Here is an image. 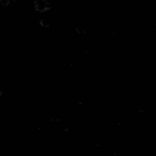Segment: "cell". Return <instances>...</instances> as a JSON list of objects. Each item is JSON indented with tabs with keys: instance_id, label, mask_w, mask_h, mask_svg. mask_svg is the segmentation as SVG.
<instances>
[{
	"instance_id": "obj_1",
	"label": "cell",
	"mask_w": 156,
	"mask_h": 156,
	"mask_svg": "<svg viewBox=\"0 0 156 156\" xmlns=\"http://www.w3.org/2000/svg\"><path fill=\"white\" fill-rule=\"evenodd\" d=\"M34 10L38 12H46L51 7V1L50 0H34L33 2Z\"/></svg>"
},
{
	"instance_id": "obj_2",
	"label": "cell",
	"mask_w": 156,
	"mask_h": 156,
	"mask_svg": "<svg viewBox=\"0 0 156 156\" xmlns=\"http://www.w3.org/2000/svg\"><path fill=\"white\" fill-rule=\"evenodd\" d=\"M10 2H11V0H0V5L4 6V7L10 6Z\"/></svg>"
}]
</instances>
